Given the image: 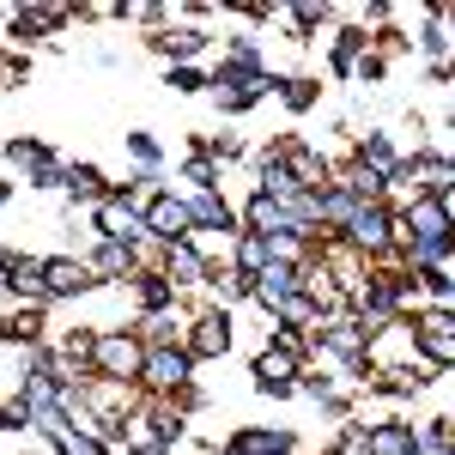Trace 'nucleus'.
Here are the masks:
<instances>
[{"instance_id": "obj_15", "label": "nucleus", "mask_w": 455, "mask_h": 455, "mask_svg": "<svg viewBox=\"0 0 455 455\" xmlns=\"http://www.w3.org/2000/svg\"><path fill=\"white\" fill-rule=\"evenodd\" d=\"M207 267H212V261L195 249V237H188V243H171V249H164V267H158V274L182 291V285H207Z\"/></svg>"}, {"instance_id": "obj_12", "label": "nucleus", "mask_w": 455, "mask_h": 455, "mask_svg": "<svg viewBox=\"0 0 455 455\" xmlns=\"http://www.w3.org/2000/svg\"><path fill=\"white\" fill-rule=\"evenodd\" d=\"M0 285L25 304H43V274H36V255H19V249H0Z\"/></svg>"}, {"instance_id": "obj_21", "label": "nucleus", "mask_w": 455, "mask_h": 455, "mask_svg": "<svg viewBox=\"0 0 455 455\" xmlns=\"http://www.w3.org/2000/svg\"><path fill=\"white\" fill-rule=\"evenodd\" d=\"M0 340L6 347H36L43 340V304H25V310H12V315H0Z\"/></svg>"}, {"instance_id": "obj_30", "label": "nucleus", "mask_w": 455, "mask_h": 455, "mask_svg": "<svg viewBox=\"0 0 455 455\" xmlns=\"http://www.w3.org/2000/svg\"><path fill=\"white\" fill-rule=\"evenodd\" d=\"M201 158L207 164H231V158H243V140L237 134H212V140H201Z\"/></svg>"}, {"instance_id": "obj_8", "label": "nucleus", "mask_w": 455, "mask_h": 455, "mask_svg": "<svg viewBox=\"0 0 455 455\" xmlns=\"http://www.w3.org/2000/svg\"><path fill=\"white\" fill-rule=\"evenodd\" d=\"M92 280L98 285H122V280H134L140 274V249H128V243H116V237H98V249H92Z\"/></svg>"}, {"instance_id": "obj_22", "label": "nucleus", "mask_w": 455, "mask_h": 455, "mask_svg": "<svg viewBox=\"0 0 455 455\" xmlns=\"http://www.w3.org/2000/svg\"><path fill=\"white\" fill-rule=\"evenodd\" d=\"M207 291H212V310H237L249 298V274H237V267H207Z\"/></svg>"}, {"instance_id": "obj_27", "label": "nucleus", "mask_w": 455, "mask_h": 455, "mask_svg": "<svg viewBox=\"0 0 455 455\" xmlns=\"http://www.w3.org/2000/svg\"><path fill=\"white\" fill-rule=\"evenodd\" d=\"M134 291H140L146 315H152V310H171V298H176V285L164 280V274H134Z\"/></svg>"}, {"instance_id": "obj_18", "label": "nucleus", "mask_w": 455, "mask_h": 455, "mask_svg": "<svg viewBox=\"0 0 455 455\" xmlns=\"http://www.w3.org/2000/svg\"><path fill=\"white\" fill-rule=\"evenodd\" d=\"M6 164H12V171H25V176H43V171H55L61 158L49 152V140H31V134H12V140H6Z\"/></svg>"}, {"instance_id": "obj_5", "label": "nucleus", "mask_w": 455, "mask_h": 455, "mask_svg": "<svg viewBox=\"0 0 455 455\" xmlns=\"http://www.w3.org/2000/svg\"><path fill=\"white\" fill-rule=\"evenodd\" d=\"M182 352H188L195 364H207V358H225V352H231V315H225V310H201V315H188Z\"/></svg>"}, {"instance_id": "obj_32", "label": "nucleus", "mask_w": 455, "mask_h": 455, "mask_svg": "<svg viewBox=\"0 0 455 455\" xmlns=\"http://www.w3.org/2000/svg\"><path fill=\"white\" fill-rule=\"evenodd\" d=\"M182 176L195 182V195H219V164H207V158H188Z\"/></svg>"}, {"instance_id": "obj_31", "label": "nucleus", "mask_w": 455, "mask_h": 455, "mask_svg": "<svg viewBox=\"0 0 455 455\" xmlns=\"http://www.w3.org/2000/svg\"><path fill=\"white\" fill-rule=\"evenodd\" d=\"M450 425H455V419H431V425L419 431V450H425V455H450V443H455Z\"/></svg>"}, {"instance_id": "obj_2", "label": "nucleus", "mask_w": 455, "mask_h": 455, "mask_svg": "<svg viewBox=\"0 0 455 455\" xmlns=\"http://www.w3.org/2000/svg\"><path fill=\"white\" fill-rule=\"evenodd\" d=\"M413 364H425L431 377H443V371L455 364V322H450V310L419 315V328H413Z\"/></svg>"}, {"instance_id": "obj_6", "label": "nucleus", "mask_w": 455, "mask_h": 455, "mask_svg": "<svg viewBox=\"0 0 455 455\" xmlns=\"http://www.w3.org/2000/svg\"><path fill=\"white\" fill-rule=\"evenodd\" d=\"M140 212H146V237H152L158 249L188 243V237H195V231H188V212H182V201H176L171 188H164V195H152Z\"/></svg>"}, {"instance_id": "obj_26", "label": "nucleus", "mask_w": 455, "mask_h": 455, "mask_svg": "<svg viewBox=\"0 0 455 455\" xmlns=\"http://www.w3.org/2000/svg\"><path fill=\"white\" fill-rule=\"evenodd\" d=\"M267 261H274V249L261 243V237H249V231H237V261H231V267H237V274H249V280H255V274H261V267H267Z\"/></svg>"}, {"instance_id": "obj_25", "label": "nucleus", "mask_w": 455, "mask_h": 455, "mask_svg": "<svg viewBox=\"0 0 455 455\" xmlns=\"http://www.w3.org/2000/svg\"><path fill=\"white\" fill-rule=\"evenodd\" d=\"M358 207H364V201H352V195L340 188V182H328V188H322V225H334V231H347V219H352Z\"/></svg>"}, {"instance_id": "obj_29", "label": "nucleus", "mask_w": 455, "mask_h": 455, "mask_svg": "<svg viewBox=\"0 0 455 455\" xmlns=\"http://www.w3.org/2000/svg\"><path fill=\"white\" fill-rule=\"evenodd\" d=\"M128 158L140 164V176H158V158H164V152H158L152 134H128Z\"/></svg>"}, {"instance_id": "obj_28", "label": "nucleus", "mask_w": 455, "mask_h": 455, "mask_svg": "<svg viewBox=\"0 0 455 455\" xmlns=\"http://www.w3.org/2000/svg\"><path fill=\"white\" fill-rule=\"evenodd\" d=\"M55 455H116V450H104V443L79 425V431H61V437H55ZM122 455H128V450H122Z\"/></svg>"}, {"instance_id": "obj_14", "label": "nucleus", "mask_w": 455, "mask_h": 455, "mask_svg": "<svg viewBox=\"0 0 455 455\" xmlns=\"http://www.w3.org/2000/svg\"><path fill=\"white\" fill-rule=\"evenodd\" d=\"M298 371H304V364H291V358H280V352L267 347L261 358H255V371H249V377H255V395L285 401V395H291V383H298Z\"/></svg>"}, {"instance_id": "obj_20", "label": "nucleus", "mask_w": 455, "mask_h": 455, "mask_svg": "<svg viewBox=\"0 0 455 455\" xmlns=\"http://www.w3.org/2000/svg\"><path fill=\"white\" fill-rule=\"evenodd\" d=\"M358 55H371V31H364V25H347V31H334V49H328V68L340 73V79H352V68H358Z\"/></svg>"}, {"instance_id": "obj_37", "label": "nucleus", "mask_w": 455, "mask_h": 455, "mask_svg": "<svg viewBox=\"0 0 455 455\" xmlns=\"http://www.w3.org/2000/svg\"><path fill=\"white\" fill-rule=\"evenodd\" d=\"M134 19H146V25H158V31H164V19H171V6H158V0H152V6H134Z\"/></svg>"}, {"instance_id": "obj_16", "label": "nucleus", "mask_w": 455, "mask_h": 455, "mask_svg": "<svg viewBox=\"0 0 455 455\" xmlns=\"http://www.w3.org/2000/svg\"><path fill=\"white\" fill-rule=\"evenodd\" d=\"M61 188H68L73 212H79V207H98L109 195V176L98 171V164H61Z\"/></svg>"}, {"instance_id": "obj_1", "label": "nucleus", "mask_w": 455, "mask_h": 455, "mask_svg": "<svg viewBox=\"0 0 455 455\" xmlns=\"http://www.w3.org/2000/svg\"><path fill=\"white\" fill-rule=\"evenodd\" d=\"M140 334H122V328H98V340H92V358H85V371L92 377H104V383H134L140 377Z\"/></svg>"}, {"instance_id": "obj_7", "label": "nucleus", "mask_w": 455, "mask_h": 455, "mask_svg": "<svg viewBox=\"0 0 455 455\" xmlns=\"http://www.w3.org/2000/svg\"><path fill=\"white\" fill-rule=\"evenodd\" d=\"M298 291H304V274H298L291 261H267V267L249 280V298H255V304H261L267 315L280 310L285 298H298Z\"/></svg>"}, {"instance_id": "obj_36", "label": "nucleus", "mask_w": 455, "mask_h": 455, "mask_svg": "<svg viewBox=\"0 0 455 455\" xmlns=\"http://www.w3.org/2000/svg\"><path fill=\"white\" fill-rule=\"evenodd\" d=\"M377 43H383L388 55H401V49H413V36H407V31H377Z\"/></svg>"}, {"instance_id": "obj_4", "label": "nucleus", "mask_w": 455, "mask_h": 455, "mask_svg": "<svg viewBox=\"0 0 455 455\" xmlns=\"http://www.w3.org/2000/svg\"><path fill=\"white\" fill-rule=\"evenodd\" d=\"M140 383L152 388V395H176L182 383H195V358H188L182 347H146Z\"/></svg>"}, {"instance_id": "obj_39", "label": "nucleus", "mask_w": 455, "mask_h": 455, "mask_svg": "<svg viewBox=\"0 0 455 455\" xmlns=\"http://www.w3.org/2000/svg\"><path fill=\"white\" fill-rule=\"evenodd\" d=\"M6 201H12V182H6V176H0V207H6Z\"/></svg>"}, {"instance_id": "obj_10", "label": "nucleus", "mask_w": 455, "mask_h": 455, "mask_svg": "<svg viewBox=\"0 0 455 455\" xmlns=\"http://www.w3.org/2000/svg\"><path fill=\"white\" fill-rule=\"evenodd\" d=\"M298 450V431H267V425H237L225 455H291Z\"/></svg>"}, {"instance_id": "obj_23", "label": "nucleus", "mask_w": 455, "mask_h": 455, "mask_svg": "<svg viewBox=\"0 0 455 455\" xmlns=\"http://www.w3.org/2000/svg\"><path fill=\"white\" fill-rule=\"evenodd\" d=\"M140 425H146V437H152L158 450H171V443H182V437H188V419H182L176 407H152Z\"/></svg>"}, {"instance_id": "obj_11", "label": "nucleus", "mask_w": 455, "mask_h": 455, "mask_svg": "<svg viewBox=\"0 0 455 455\" xmlns=\"http://www.w3.org/2000/svg\"><path fill=\"white\" fill-rule=\"evenodd\" d=\"M188 212V231H219V237H237V207L225 201V195H195V201H182Z\"/></svg>"}, {"instance_id": "obj_24", "label": "nucleus", "mask_w": 455, "mask_h": 455, "mask_svg": "<svg viewBox=\"0 0 455 455\" xmlns=\"http://www.w3.org/2000/svg\"><path fill=\"white\" fill-rule=\"evenodd\" d=\"M328 12H334L328 0H298V6L285 12V19H291V43H310L315 25H328Z\"/></svg>"}, {"instance_id": "obj_34", "label": "nucleus", "mask_w": 455, "mask_h": 455, "mask_svg": "<svg viewBox=\"0 0 455 455\" xmlns=\"http://www.w3.org/2000/svg\"><path fill=\"white\" fill-rule=\"evenodd\" d=\"M164 85L188 98V92H207V73H201V68H171V73H164Z\"/></svg>"}, {"instance_id": "obj_33", "label": "nucleus", "mask_w": 455, "mask_h": 455, "mask_svg": "<svg viewBox=\"0 0 455 455\" xmlns=\"http://www.w3.org/2000/svg\"><path fill=\"white\" fill-rule=\"evenodd\" d=\"M291 395H310L315 407L334 395V377H315V371H298V383H291Z\"/></svg>"}, {"instance_id": "obj_3", "label": "nucleus", "mask_w": 455, "mask_h": 455, "mask_svg": "<svg viewBox=\"0 0 455 455\" xmlns=\"http://www.w3.org/2000/svg\"><path fill=\"white\" fill-rule=\"evenodd\" d=\"M36 274H43V304H68V298L98 291L92 267H85L79 255H43V261H36Z\"/></svg>"}, {"instance_id": "obj_40", "label": "nucleus", "mask_w": 455, "mask_h": 455, "mask_svg": "<svg viewBox=\"0 0 455 455\" xmlns=\"http://www.w3.org/2000/svg\"><path fill=\"white\" fill-rule=\"evenodd\" d=\"M0 19H6V12H0Z\"/></svg>"}, {"instance_id": "obj_9", "label": "nucleus", "mask_w": 455, "mask_h": 455, "mask_svg": "<svg viewBox=\"0 0 455 455\" xmlns=\"http://www.w3.org/2000/svg\"><path fill=\"white\" fill-rule=\"evenodd\" d=\"M158 55H171V68H195V55H207L212 49V36L201 31V25H164V31H152L146 36Z\"/></svg>"}, {"instance_id": "obj_38", "label": "nucleus", "mask_w": 455, "mask_h": 455, "mask_svg": "<svg viewBox=\"0 0 455 455\" xmlns=\"http://www.w3.org/2000/svg\"><path fill=\"white\" fill-rule=\"evenodd\" d=\"M128 455H171V450H158V443H134Z\"/></svg>"}, {"instance_id": "obj_19", "label": "nucleus", "mask_w": 455, "mask_h": 455, "mask_svg": "<svg viewBox=\"0 0 455 455\" xmlns=\"http://www.w3.org/2000/svg\"><path fill=\"white\" fill-rule=\"evenodd\" d=\"M274 92L285 98L291 116H304V109L322 104V79H315V73H274Z\"/></svg>"}, {"instance_id": "obj_35", "label": "nucleus", "mask_w": 455, "mask_h": 455, "mask_svg": "<svg viewBox=\"0 0 455 455\" xmlns=\"http://www.w3.org/2000/svg\"><path fill=\"white\" fill-rule=\"evenodd\" d=\"M0 431H31V413H25V401H19V395L0 407Z\"/></svg>"}, {"instance_id": "obj_13", "label": "nucleus", "mask_w": 455, "mask_h": 455, "mask_svg": "<svg viewBox=\"0 0 455 455\" xmlns=\"http://www.w3.org/2000/svg\"><path fill=\"white\" fill-rule=\"evenodd\" d=\"M364 455H425L419 450V425L407 419H383L364 431Z\"/></svg>"}, {"instance_id": "obj_17", "label": "nucleus", "mask_w": 455, "mask_h": 455, "mask_svg": "<svg viewBox=\"0 0 455 455\" xmlns=\"http://www.w3.org/2000/svg\"><path fill=\"white\" fill-rule=\"evenodd\" d=\"M395 164H401V152H395V140H388V134H364V140L352 146V171L377 176V182H388V176H395Z\"/></svg>"}]
</instances>
